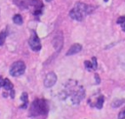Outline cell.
<instances>
[{
    "label": "cell",
    "mask_w": 125,
    "mask_h": 119,
    "mask_svg": "<svg viewBox=\"0 0 125 119\" xmlns=\"http://www.w3.org/2000/svg\"><path fill=\"white\" fill-rule=\"evenodd\" d=\"M49 105L46 99H36L31 102L29 108V116L33 118H41L45 119L48 115Z\"/></svg>",
    "instance_id": "cell-1"
},
{
    "label": "cell",
    "mask_w": 125,
    "mask_h": 119,
    "mask_svg": "<svg viewBox=\"0 0 125 119\" xmlns=\"http://www.w3.org/2000/svg\"><path fill=\"white\" fill-rule=\"evenodd\" d=\"M95 10L94 6L82 3V2H78L74 5V7L70 10L69 12V17L75 20L81 21L84 20V18L88 15H90L91 13H93V11Z\"/></svg>",
    "instance_id": "cell-2"
},
{
    "label": "cell",
    "mask_w": 125,
    "mask_h": 119,
    "mask_svg": "<svg viewBox=\"0 0 125 119\" xmlns=\"http://www.w3.org/2000/svg\"><path fill=\"white\" fill-rule=\"evenodd\" d=\"M66 92H69V93H67V95L70 96L71 101L73 104L79 103L85 96L83 87L77 85V83L75 81H74V84H67L66 85Z\"/></svg>",
    "instance_id": "cell-3"
},
{
    "label": "cell",
    "mask_w": 125,
    "mask_h": 119,
    "mask_svg": "<svg viewBox=\"0 0 125 119\" xmlns=\"http://www.w3.org/2000/svg\"><path fill=\"white\" fill-rule=\"evenodd\" d=\"M25 71V63L21 60H18L14 62L10 67V74L14 77L21 76Z\"/></svg>",
    "instance_id": "cell-4"
},
{
    "label": "cell",
    "mask_w": 125,
    "mask_h": 119,
    "mask_svg": "<svg viewBox=\"0 0 125 119\" xmlns=\"http://www.w3.org/2000/svg\"><path fill=\"white\" fill-rule=\"evenodd\" d=\"M28 44H29V47L31 48L32 51L34 52H38L41 50V43H40V39L39 37L37 36L36 32L33 30L30 37H29V40H28Z\"/></svg>",
    "instance_id": "cell-5"
},
{
    "label": "cell",
    "mask_w": 125,
    "mask_h": 119,
    "mask_svg": "<svg viewBox=\"0 0 125 119\" xmlns=\"http://www.w3.org/2000/svg\"><path fill=\"white\" fill-rule=\"evenodd\" d=\"M57 82V75L55 72H49L44 79V86L47 88H50L52 86H54Z\"/></svg>",
    "instance_id": "cell-6"
},
{
    "label": "cell",
    "mask_w": 125,
    "mask_h": 119,
    "mask_svg": "<svg viewBox=\"0 0 125 119\" xmlns=\"http://www.w3.org/2000/svg\"><path fill=\"white\" fill-rule=\"evenodd\" d=\"M13 87H14V86H13L12 82H11L8 78H5V79H4V81H3L2 88H4V89L9 93V95H10V97H11L12 99H14V98H15V91H14Z\"/></svg>",
    "instance_id": "cell-7"
},
{
    "label": "cell",
    "mask_w": 125,
    "mask_h": 119,
    "mask_svg": "<svg viewBox=\"0 0 125 119\" xmlns=\"http://www.w3.org/2000/svg\"><path fill=\"white\" fill-rule=\"evenodd\" d=\"M81 50H82V46H81L80 44H78V43H75V44H73V45L68 49V51L66 52V56L75 55V54L79 53Z\"/></svg>",
    "instance_id": "cell-8"
},
{
    "label": "cell",
    "mask_w": 125,
    "mask_h": 119,
    "mask_svg": "<svg viewBox=\"0 0 125 119\" xmlns=\"http://www.w3.org/2000/svg\"><path fill=\"white\" fill-rule=\"evenodd\" d=\"M84 64H85V67L88 70H95V69H97V66H98V64H97V59L95 57H93L92 58V61L85 60Z\"/></svg>",
    "instance_id": "cell-9"
},
{
    "label": "cell",
    "mask_w": 125,
    "mask_h": 119,
    "mask_svg": "<svg viewBox=\"0 0 125 119\" xmlns=\"http://www.w3.org/2000/svg\"><path fill=\"white\" fill-rule=\"evenodd\" d=\"M14 3L20 9H27L30 6V0H14Z\"/></svg>",
    "instance_id": "cell-10"
},
{
    "label": "cell",
    "mask_w": 125,
    "mask_h": 119,
    "mask_svg": "<svg viewBox=\"0 0 125 119\" xmlns=\"http://www.w3.org/2000/svg\"><path fill=\"white\" fill-rule=\"evenodd\" d=\"M104 96L103 95H100L97 99H96V100H95V102H92L90 105H92V106H94V107H96V108H98V109H101L102 107H103V103H104Z\"/></svg>",
    "instance_id": "cell-11"
},
{
    "label": "cell",
    "mask_w": 125,
    "mask_h": 119,
    "mask_svg": "<svg viewBox=\"0 0 125 119\" xmlns=\"http://www.w3.org/2000/svg\"><path fill=\"white\" fill-rule=\"evenodd\" d=\"M21 99L22 101V104L20 106L21 108H25L27 106V103H28V98H27V93L26 92H23L21 96Z\"/></svg>",
    "instance_id": "cell-12"
},
{
    "label": "cell",
    "mask_w": 125,
    "mask_h": 119,
    "mask_svg": "<svg viewBox=\"0 0 125 119\" xmlns=\"http://www.w3.org/2000/svg\"><path fill=\"white\" fill-rule=\"evenodd\" d=\"M7 35H8V31L6 29H4V30H2L0 32V46H2L5 43V40H6Z\"/></svg>",
    "instance_id": "cell-13"
},
{
    "label": "cell",
    "mask_w": 125,
    "mask_h": 119,
    "mask_svg": "<svg viewBox=\"0 0 125 119\" xmlns=\"http://www.w3.org/2000/svg\"><path fill=\"white\" fill-rule=\"evenodd\" d=\"M13 21H14L16 24L21 25V24L22 23V17H21L20 14H17V15H15V16L13 17Z\"/></svg>",
    "instance_id": "cell-14"
},
{
    "label": "cell",
    "mask_w": 125,
    "mask_h": 119,
    "mask_svg": "<svg viewBox=\"0 0 125 119\" xmlns=\"http://www.w3.org/2000/svg\"><path fill=\"white\" fill-rule=\"evenodd\" d=\"M117 23L121 26L122 30L125 31V16H121L117 19Z\"/></svg>",
    "instance_id": "cell-15"
},
{
    "label": "cell",
    "mask_w": 125,
    "mask_h": 119,
    "mask_svg": "<svg viewBox=\"0 0 125 119\" xmlns=\"http://www.w3.org/2000/svg\"><path fill=\"white\" fill-rule=\"evenodd\" d=\"M123 102H125V99H122V100L115 99V100L111 103V105H112V107H118V106H119V105H121Z\"/></svg>",
    "instance_id": "cell-16"
},
{
    "label": "cell",
    "mask_w": 125,
    "mask_h": 119,
    "mask_svg": "<svg viewBox=\"0 0 125 119\" xmlns=\"http://www.w3.org/2000/svg\"><path fill=\"white\" fill-rule=\"evenodd\" d=\"M118 119H125V109H123L122 111L119 112V114H118Z\"/></svg>",
    "instance_id": "cell-17"
},
{
    "label": "cell",
    "mask_w": 125,
    "mask_h": 119,
    "mask_svg": "<svg viewBox=\"0 0 125 119\" xmlns=\"http://www.w3.org/2000/svg\"><path fill=\"white\" fill-rule=\"evenodd\" d=\"M95 77H96V80H97V83H99V82H100V79H99V75H98V74H96V75H95Z\"/></svg>",
    "instance_id": "cell-18"
},
{
    "label": "cell",
    "mask_w": 125,
    "mask_h": 119,
    "mask_svg": "<svg viewBox=\"0 0 125 119\" xmlns=\"http://www.w3.org/2000/svg\"><path fill=\"white\" fill-rule=\"evenodd\" d=\"M46 1H47V2H51L52 0H46Z\"/></svg>",
    "instance_id": "cell-19"
}]
</instances>
